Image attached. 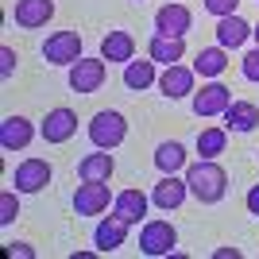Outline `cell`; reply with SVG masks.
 <instances>
[{
  "instance_id": "7a4b0ae2",
  "label": "cell",
  "mask_w": 259,
  "mask_h": 259,
  "mask_svg": "<svg viewBox=\"0 0 259 259\" xmlns=\"http://www.w3.org/2000/svg\"><path fill=\"white\" fill-rule=\"evenodd\" d=\"M89 140H93V147H101V151H116L120 143L128 140V120H124V112H112V108L97 112V116L89 120Z\"/></svg>"
},
{
  "instance_id": "ffe728a7",
  "label": "cell",
  "mask_w": 259,
  "mask_h": 259,
  "mask_svg": "<svg viewBox=\"0 0 259 259\" xmlns=\"http://www.w3.org/2000/svg\"><path fill=\"white\" fill-rule=\"evenodd\" d=\"M128 228H132V225H124L120 217H108V221H101L97 232H93V244H97V251H116V248H124Z\"/></svg>"
},
{
  "instance_id": "83f0119b",
  "label": "cell",
  "mask_w": 259,
  "mask_h": 259,
  "mask_svg": "<svg viewBox=\"0 0 259 259\" xmlns=\"http://www.w3.org/2000/svg\"><path fill=\"white\" fill-rule=\"evenodd\" d=\"M16 62H20V54L12 51V47H0V77L16 74Z\"/></svg>"
},
{
  "instance_id": "cb8c5ba5",
  "label": "cell",
  "mask_w": 259,
  "mask_h": 259,
  "mask_svg": "<svg viewBox=\"0 0 259 259\" xmlns=\"http://www.w3.org/2000/svg\"><path fill=\"white\" fill-rule=\"evenodd\" d=\"M155 166H159L162 174H178L186 166V147L182 143H159V147H155Z\"/></svg>"
},
{
  "instance_id": "8992f818",
  "label": "cell",
  "mask_w": 259,
  "mask_h": 259,
  "mask_svg": "<svg viewBox=\"0 0 259 259\" xmlns=\"http://www.w3.org/2000/svg\"><path fill=\"white\" fill-rule=\"evenodd\" d=\"M43 58L51 66H74L77 58H81V35H77V31H54V35H47Z\"/></svg>"
},
{
  "instance_id": "484cf974",
  "label": "cell",
  "mask_w": 259,
  "mask_h": 259,
  "mask_svg": "<svg viewBox=\"0 0 259 259\" xmlns=\"http://www.w3.org/2000/svg\"><path fill=\"white\" fill-rule=\"evenodd\" d=\"M16 217H20V201H16L12 190H4V194H0V225H12Z\"/></svg>"
},
{
  "instance_id": "30bf717a",
  "label": "cell",
  "mask_w": 259,
  "mask_h": 259,
  "mask_svg": "<svg viewBox=\"0 0 259 259\" xmlns=\"http://www.w3.org/2000/svg\"><path fill=\"white\" fill-rule=\"evenodd\" d=\"M232 105V89L221 81L201 85V93H194V112L197 116H225V108Z\"/></svg>"
},
{
  "instance_id": "f1b7e54d",
  "label": "cell",
  "mask_w": 259,
  "mask_h": 259,
  "mask_svg": "<svg viewBox=\"0 0 259 259\" xmlns=\"http://www.w3.org/2000/svg\"><path fill=\"white\" fill-rule=\"evenodd\" d=\"M240 70H244V77H248V81H259V47H255V51H248V54H244Z\"/></svg>"
},
{
  "instance_id": "277c9868",
  "label": "cell",
  "mask_w": 259,
  "mask_h": 259,
  "mask_svg": "<svg viewBox=\"0 0 259 259\" xmlns=\"http://www.w3.org/2000/svg\"><path fill=\"white\" fill-rule=\"evenodd\" d=\"M178 248V232L170 221H147L140 232V251L143 255H174Z\"/></svg>"
},
{
  "instance_id": "5bb4252c",
  "label": "cell",
  "mask_w": 259,
  "mask_h": 259,
  "mask_svg": "<svg viewBox=\"0 0 259 259\" xmlns=\"http://www.w3.org/2000/svg\"><path fill=\"white\" fill-rule=\"evenodd\" d=\"M248 35H251V23L240 20V16H221V20H217V47H225V51L244 47Z\"/></svg>"
},
{
  "instance_id": "7402d4cb",
  "label": "cell",
  "mask_w": 259,
  "mask_h": 259,
  "mask_svg": "<svg viewBox=\"0 0 259 259\" xmlns=\"http://www.w3.org/2000/svg\"><path fill=\"white\" fill-rule=\"evenodd\" d=\"M225 66H228L225 47H205V51H197V58H194V74H201V77H221V74H225Z\"/></svg>"
},
{
  "instance_id": "3957f363",
  "label": "cell",
  "mask_w": 259,
  "mask_h": 259,
  "mask_svg": "<svg viewBox=\"0 0 259 259\" xmlns=\"http://www.w3.org/2000/svg\"><path fill=\"white\" fill-rule=\"evenodd\" d=\"M105 74H108L105 58H85V54H81V58L70 66V89L81 93V97H89V93H97V89L105 85Z\"/></svg>"
},
{
  "instance_id": "d4e9b609",
  "label": "cell",
  "mask_w": 259,
  "mask_h": 259,
  "mask_svg": "<svg viewBox=\"0 0 259 259\" xmlns=\"http://www.w3.org/2000/svg\"><path fill=\"white\" fill-rule=\"evenodd\" d=\"M225 143H228V128H205V132H197V155H201V159H217V155H225Z\"/></svg>"
},
{
  "instance_id": "7c38bea8",
  "label": "cell",
  "mask_w": 259,
  "mask_h": 259,
  "mask_svg": "<svg viewBox=\"0 0 259 259\" xmlns=\"http://www.w3.org/2000/svg\"><path fill=\"white\" fill-rule=\"evenodd\" d=\"M31 140H35V124L31 120L4 116V124H0V147H4V151H23Z\"/></svg>"
},
{
  "instance_id": "d6986e66",
  "label": "cell",
  "mask_w": 259,
  "mask_h": 259,
  "mask_svg": "<svg viewBox=\"0 0 259 259\" xmlns=\"http://www.w3.org/2000/svg\"><path fill=\"white\" fill-rule=\"evenodd\" d=\"M255 124H259V108L251 105V101H232V105L225 108V128H228V132L248 136Z\"/></svg>"
},
{
  "instance_id": "ac0fdd59",
  "label": "cell",
  "mask_w": 259,
  "mask_h": 259,
  "mask_svg": "<svg viewBox=\"0 0 259 259\" xmlns=\"http://www.w3.org/2000/svg\"><path fill=\"white\" fill-rule=\"evenodd\" d=\"M132 54H136V39H132V31H108L105 39H101V58L105 62H132Z\"/></svg>"
},
{
  "instance_id": "9c48e42d",
  "label": "cell",
  "mask_w": 259,
  "mask_h": 259,
  "mask_svg": "<svg viewBox=\"0 0 259 259\" xmlns=\"http://www.w3.org/2000/svg\"><path fill=\"white\" fill-rule=\"evenodd\" d=\"M74 132H77V112L74 108H51L47 120L39 124V136H43L47 143H66Z\"/></svg>"
},
{
  "instance_id": "8fae6325",
  "label": "cell",
  "mask_w": 259,
  "mask_h": 259,
  "mask_svg": "<svg viewBox=\"0 0 259 259\" xmlns=\"http://www.w3.org/2000/svg\"><path fill=\"white\" fill-rule=\"evenodd\" d=\"M186 194H190V186H186V178H178V174H162L159 182H155V190H151V201L159 209H178L186 201Z\"/></svg>"
},
{
  "instance_id": "e0dca14e",
  "label": "cell",
  "mask_w": 259,
  "mask_h": 259,
  "mask_svg": "<svg viewBox=\"0 0 259 259\" xmlns=\"http://www.w3.org/2000/svg\"><path fill=\"white\" fill-rule=\"evenodd\" d=\"M112 217H120L124 225H140L143 217H147V197H143L140 190H124V194H116V201H112Z\"/></svg>"
},
{
  "instance_id": "44dd1931",
  "label": "cell",
  "mask_w": 259,
  "mask_h": 259,
  "mask_svg": "<svg viewBox=\"0 0 259 259\" xmlns=\"http://www.w3.org/2000/svg\"><path fill=\"white\" fill-rule=\"evenodd\" d=\"M182 54H186L182 39H170V35H159V31H155L151 47H147V58H155V62H162V66H178Z\"/></svg>"
},
{
  "instance_id": "4316f807",
  "label": "cell",
  "mask_w": 259,
  "mask_h": 259,
  "mask_svg": "<svg viewBox=\"0 0 259 259\" xmlns=\"http://www.w3.org/2000/svg\"><path fill=\"white\" fill-rule=\"evenodd\" d=\"M236 8H240V0H205V12L209 16H236Z\"/></svg>"
},
{
  "instance_id": "4fadbf2b",
  "label": "cell",
  "mask_w": 259,
  "mask_h": 259,
  "mask_svg": "<svg viewBox=\"0 0 259 259\" xmlns=\"http://www.w3.org/2000/svg\"><path fill=\"white\" fill-rule=\"evenodd\" d=\"M159 89H162V97H170V101L190 97L194 93V70L190 66H166L159 74Z\"/></svg>"
},
{
  "instance_id": "2e32d148",
  "label": "cell",
  "mask_w": 259,
  "mask_h": 259,
  "mask_svg": "<svg viewBox=\"0 0 259 259\" xmlns=\"http://www.w3.org/2000/svg\"><path fill=\"white\" fill-rule=\"evenodd\" d=\"M112 170H116V162H112V155H108V151H101V147L77 162V178H81V182H108Z\"/></svg>"
},
{
  "instance_id": "9a60e30c",
  "label": "cell",
  "mask_w": 259,
  "mask_h": 259,
  "mask_svg": "<svg viewBox=\"0 0 259 259\" xmlns=\"http://www.w3.org/2000/svg\"><path fill=\"white\" fill-rule=\"evenodd\" d=\"M12 16L20 27H47V20L54 16V0H16Z\"/></svg>"
},
{
  "instance_id": "4dcf8cb0",
  "label": "cell",
  "mask_w": 259,
  "mask_h": 259,
  "mask_svg": "<svg viewBox=\"0 0 259 259\" xmlns=\"http://www.w3.org/2000/svg\"><path fill=\"white\" fill-rule=\"evenodd\" d=\"M228 255L240 259V251H236V248H221V251H217V259H228Z\"/></svg>"
},
{
  "instance_id": "6da1fadb",
  "label": "cell",
  "mask_w": 259,
  "mask_h": 259,
  "mask_svg": "<svg viewBox=\"0 0 259 259\" xmlns=\"http://www.w3.org/2000/svg\"><path fill=\"white\" fill-rule=\"evenodd\" d=\"M186 186H190V194H194L201 205H217V201L228 194V174L217 159H201V162H194V166H186Z\"/></svg>"
},
{
  "instance_id": "1f68e13d",
  "label": "cell",
  "mask_w": 259,
  "mask_h": 259,
  "mask_svg": "<svg viewBox=\"0 0 259 259\" xmlns=\"http://www.w3.org/2000/svg\"><path fill=\"white\" fill-rule=\"evenodd\" d=\"M251 35H255V43H259V27H251Z\"/></svg>"
},
{
  "instance_id": "52a82bcc",
  "label": "cell",
  "mask_w": 259,
  "mask_h": 259,
  "mask_svg": "<svg viewBox=\"0 0 259 259\" xmlns=\"http://www.w3.org/2000/svg\"><path fill=\"white\" fill-rule=\"evenodd\" d=\"M108 201H116L108 182H81L74 190V213L77 217H97L108 209Z\"/></svg>"
},
{
  "instance_id": "f546056e",
  "label": "cell",
  "mask_w": 259,
  "mask_h": 259,
  "mask_svg": "<svg viewBox=\"0 0 259 259\" xmlns=\"http://www.w3.org/2000/svg\"><path fill=\"white\" fill-rule=\"evenodd\" d=\"M248 213L259 217V186H251V190H248Z\"/></svg>"
},
{
  "instance_id": "5b68a950",
  "label": "cell",
  "mask_w": 259,
  "mask_h": 259,
  "mask_svg": "<svg viewBox=\"0 0 259 259\" xmlns=\"http://www.w3.org/2000/svg\"><path fill=\"white\" fill-rule=\"evenodd\" d=\"M51 162L47 159H23L12 174V186H16V194H39L51 186Z\"/></svg>"
},
{
  "instance_id": "ba28073f",
  "label": "cell",
  "mask_w": 259,
  "mask_h": 259,
  "mask_svg": "<svg viewBox=\"0 0 259 259\" xmlns=\"http://www.w3.org/2000/svg\"><path fill=\"white\" fill-rule=\"evenodd\" d=\"M194 27V16L186 4H162L155 12V31L159 35H170V39H186V31Z\"/></svg>"
},
{
  "instance_id": "603a6c76",
  "label": "cell",
  "mask_w": 259,
  "mask_h": 259,
  "mask_svg": "<svg viewBox=\"0 0 259 259\" xmlns=\"http://www.w3.org/2000/svg\"><path fill=\"white\" fill-rule=\"evenodd\" d=\"M159 77H155V58H147V62H128L124 66V85L132 89V93H143L147 85H155Z\"/></svg>"
}]
</instances>
